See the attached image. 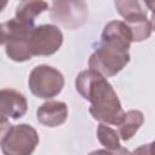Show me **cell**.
Returning a JSON list of instances; mask_svg holds the SVG:
<instances>
[{
	"label": "cell",
	"mask_w": 155,
	"mask_h": 155,
	"mask_svg": "<svg viewBox=\"0 0 155 155\" xmlns=\"http://www.w3.org/2000/svg\"><path fill=\"white\" fill-rule=\"evenodd\" d=\"M115 7L125 21L147 17L148 7L143 0H115Z\"/></svg>",
	"instance_id": "cell-13"
},
{
	"label": "cell",
	"mask_w": 155,
	"mask_h": 155,
	"mask_svg": "<svg viewBox=\"0 0 155 155\" xmlns=\"http://www.w3.org/2000/svg\"><path fill=\"white\" fill-rule=\"evenodd\" d=\"M125 23L128 25L131 34H132V41L139 42L143 40H147L153 30V24L151 21L148 19L147 17H139V18H133V19H127Z\"/></svg>",
	"instance_id": "cell-14"
},
{
	"label": "cell",
	"mask_w": 155,
	"mask_h": 155,
	"mask_svg": "<svg viewBox=\"0 0 155 155\" xmlns=\"http://www.w3.org/2000/svg\"><path fill=\"white\" fill-rule=\"evenodd\" d=\"M97 137L101 144L107 148L108 153H116V154H126L128 153L127 149L122 148L120 144V137L116 131L107 126L105 124H101L97 128Z\"/></svg>",
	"instance_id": "cell-12"
},
{
	"label": "cell",
	"mask_w": 155,
	"mask_h": 155,
	"mask_svg": "<svg viewBox=\"0 0 155 155\" xmlns=\"http://www.w3.org/2000/svg\"><path fill=\"white\" fill-rule=\"evenodd\" d=\"M143 1L145 2L147 7H148L150 11H153V8H154V0H143Z\"/></svg>",
	"instance_id": "cell-16"
},
{
	"label": "cell",
	"mask_w": 155,
	"mask_h": 155,
	"mask_svg": "<svg viewBox=\"0 0 155 155\" xmlns=\"http://www.w3.org/2000/svg\"><path fill=\"white\" fill-rule=\"evenodd\" d=\"M76 91L91 102L90 114L93 119L109 125H119L124 117V109L113 86L93 69L81 71L75 80Z\"/></svg>",
	"instance_id": "cell-2"
},
{
	"label": "cell",
	"mask_w": 155,
	"mask_h": 155,
	"mask_svg": "<svg viewBox=\"0 0 155 155\" xmlns=\"http://www.w3.org/2000/svg\"><path fill=\"white\" fill-rule=\"evenodd\" d=\"M47 8L48 5L45 0H23L16 7V18L21 22L34 24L35 18Z\"/></svg>",
	"instance_id": "cell-10"
},
{
	"label": "cell",
	"mask_w": 155,
	"mask_h": 155,
	"mask_svg": "<svg viewBox=\"0 0 155 155\" xmlns=\"http://www.w3.org/2000/svg\"><path fill=\"white\" fill-rule=\"evenodd\" d=\"M132 34L128 25L121 21L109 22L102 33V40L88 59L90 69L103 76H114L130 62L128 48Z\"/></svg>",
	"instance_id": "cell-1"
},
{
	"label": "cell",
	"mask_w": 155,
	"mask_h": 155,
	"mask_svg": "<svg viewBox=\"0 0 155 155\" xmlns=\"http://www.w3.org/2000/svg\"><path fill=\"white\" fill-rule=\"evenodd\" d=\"M38 143L36 131L31 126L22 124L12 126L0 145L6 155H28L35 150Z\"/></svg>",
	"instance_id": "cell-6"
},
{
	"label": "cell",
	"mask_w": 155,
	"mask_h": 155,
	"mask_svg": "<svg viewBox=\"0 0 155 155\" xmlns=\"http://www.w3.org/2000/svg\"><path fill=\"white\" fill-rule=\"evenodd\" d=\"M63 42V34L58 27L42 24L34 27L29 38V51L31 56H51L57 52Z\"/></svg>",
	"instance_id": "cell-7"
},
{
	"label": "cell",
	"mask_w": 155,
	"mask_h": 155,
	"mask_svg": "<svg viewBox=\"0 0 155 155\" xmlns=\"http://www.w3.org/2000/svg\"><path fill=\"white\" fill-rule=\"evenodd\" d=\"M5 41V35H4V28L2 24H0V45H2Z\"/></svg>",
	"instance_id": "cell-17"
},
{
	"label": "cell",
	"mask_w": 155,
	"mask_h": 155,
	"mask_svg": "<svg viewBox=\"0 0 155 155\" xmlns=\"http://www.w3.org/2000/svg\"><path fill=\"white\" fill-rule=\"evenodd\" d=\"M28 109L25 97L11 88L0 90V113L7 117L19 119L24 116Z\"/></svg>",
	"instance_id": "cell-8"
},
{
	"label": "cell",
	"mask_w": 155,
	"mask_h": 155,
	"mask_svg": "<svg viewBox=\"0 0 155 155\" xmlns=\"http://www.w3.org/2000/svg\"><path fill=\"white\" fill-rule=\"evenodd\" d=\"M11 127H12V125L7 120V116H5L0 113V144L4 140V138L6 137V134L8 133Z\"/></svg>",
	"instance_id": "cell-15"
},
{
	"label": "cell",
	"mask_w": 155,
	"mask_h": 155,
	"mask_svg": "<svg viewBox=\"0 0 155 155\" xmlns=\"http://www.w3.org/2000/svg\"><path fill=\"white\" fill-rule=\"evenodd\" d=\"M6 45V54L15 62H24L33 56L29 51V38L34 24L24 23L12 18L2 23Z\"/></svg>",
	"instance_id": "cell-3"
},
{
	"label": "cell",
	"mask_w": 155,
	"mask_h": 155,
	"mask_svg": "<svg viewBox=\"0 0 155 155\" xmlns=\"http://www.w3.org/2000/svg\"><path fill=\"white\" fill-rule=\"evenodd\" d=\"M7 1H8V0H0V12L5 8V6L7 5Z\"/></svg>",
	"instance_id": "cell-18"
},
{
	"label": "cell",
	"mask_w": 155,
	"mask_h": 155,
	"mask_svg": "<svg viewBox=\"0 0 155 155\" xmlns=\"http://www.w3.org/2000/svg\"><path fill=\"white\" fill-rule=\"evenodd\" d=\"M50 16L53 22L74 30L86 23L88 7L85 0H53Z\"/></svg>",
	"instance_id": "cell-5"
},
{
	"label": "cell",
	"mask_w": 155,
	"mask_h": 155,
	"mask_svg": "<svg viewBox=\"0 0 155 155\" xmlns=\"http://www.w3.org/2000/svg\"><path fill=\"white\" fill-rule=\"evenodd\" d=\"M63 86L64 78L62 73L50 65H38L29 75V88L39 98H52L62 91Z\"/></svg>",
	"instance_id": "cell-4"
},
{
	"label": "cell",
	"mask_w": 155,
	"mask_h": 155,
	"mask_svg": "<svg viewBox=\"0 0 155 155\" xmlns=\"http://www.w3.org/2000/svg\"><path fill=\"white\" fill-rule=\"evenodd\" d=\"M144 121V116L139 110H130L124 114V117L121 122L117 125L119 126V137L122 140H128L131 139L136 132L139 130Z\"/></svg>",
	"instance_id": "cell-11"
},
{
	"label": "cell",
	"mask_w": 155,
	"mask_h": 155,
	"mask_svg": "<svg viewBox=\"0 0 155 155\" xmlns=\"http://www.w3.org/2000/svg\"><path fill=\"white\" fill-rule=\"evenodd\" d=\"M68 117V107L63 102L48 101L36 110L38 121L47 127H57L65 122Z\"/></svg>",
	"instance_id": "cell-9"
}]
</instances>
